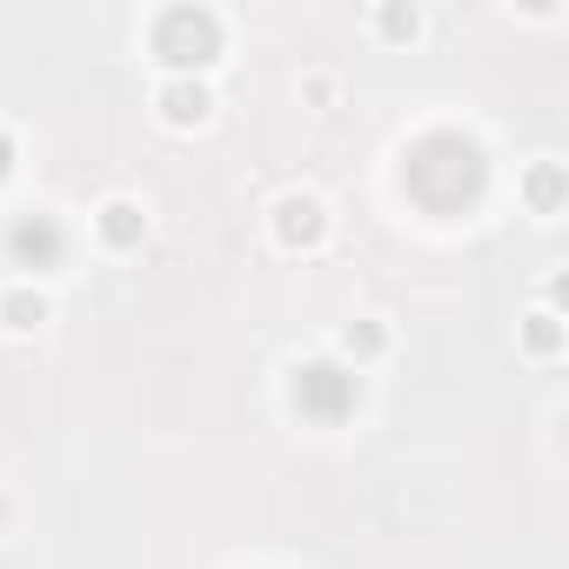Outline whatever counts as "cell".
<instances>
[{"mask_svg": "<svg viewBox=\"0 0 569 569\" xmlns=\"http://www.w3.org/2000/svg\"><path fill=\"white\" fill-rule=\"evenodd\" d=\"M382 28H389V34H416V14H402V8H389V14H382Z\"/></svg>", "mask_w": 569, "mask_h": 569, "instance_id": "7c38bea8", "label": "cell"}, {"mask_svg": "<svg viewBox=\"0 0 569 569\" xmlns=\"http://www.w3.org/2000/svg\"><path fill=\"white\" fill-rule=\"evenodd\" d=\"M529 349H542V356L556 349V316H536V322H529Z\"/></svg>", "mask_w": 569, "mask_h": 569, "instance_id": "30bf717a", "label": "cell"}, {"mask_svg": "<svg viewBox=\"0 0 569 569\" xmlns=\"http://www.w3.org/2000/svg\"><path fill=\"white\" fill-rule=\"evenodd\" d=\"M8 254H14V268H61V254H68V234H61V221L54 214H21L14 228H8Z\"/></svg>", "mask_w": 569, "mask_h": 569, "instance_id": "277c9868", "label": "cell"}, {"mask_svg": "<svg viewBox=\"0 0 569 569\" xmlns=\"http://www.w3.org/2000/svg\"><path fill=\"white\" fill-rule=\"evenodd\" d=\"M161 114H168L174 128L201 121V114H208V88H201V81H168V88H161Z\"/></svg>", "mask_w": 569, "mask_h": 569, "instance_id": "8992f818", "label": "cell"}, {"mask_svg": "<svg viewBox=\"0 0 569 569\" xmlns=\"http://www.w3.org/2000/svg\"><path fill=\"white\" fill-rule=\"evenodd\" d=\"M342 349H349V356H376V349H382V329H369V322H349V329H342Z\"/></svg>", "mask_w": 569, "mask_h": 569, "instance_id": "9c48e42d", "label": "cell"}, {"mask_svg": "<svg viewBox=\"0 0 569 569\" xmlns=\"http://www.w3.org/2000/svg\"><path fill=\"white\" fill-rule=\"evenodd\" d=\"M402 181L429 201V208H456L482 188V154L462 134H422L402 161Z\"/></svg>", "mask_w": 569, "mask_h": 569, "instance_id": "6da1fadb", "label": "cell"}, {"mask_svg": "<svg viewBox=\"0 0 569 569\" xmlns=\"http://www.w3.org/2000/svg\"><path fill=\"white\" fill-rule=\"evenodd\" d=\"M8 168H14V141L0 134V181H8Z\"/></svg>", "mask_w": 569, "mask_h": 569, "instance_id": "4fadbf2b", "label": "cell"}, {"mask_svg": "<svg viewBox=\"0 0 569 569\" xmlns=\"http://www.w3.org/2000/svg\"><path fill=\"white\" fill-rule=\"evenodd\" d=\"M141 228H148V221H141L134 201H108V208H101V241H108V248H134Z\"/></svg>", "mask_w": 569, "mask_h": 569, "instance_id": "52a82bcc", "label": "cell"}, {"mask_svg": "<svg viewBox=\"0 0 569 569\" xmlns=\"http://www.w3.org/2000/svg\"><path fill=\"white\" fill-rule=\"evenodd\" d=\"M0 316H8V329H41V322H48V302L21 289V296H8V302H0Z\"/></svg>", "mask_w": 569, "mask_h": 569, "instance_id": "ba28073f", "label": "cell"}, {"mask_svg": "<svg viewBox=\"0 0 569 569\" xmlns=\"http://www.w3.org/2000/svg\"><path fill=\"white\" fill-rule=\"evenodd\" d=\"M154 54L174 61V68L214 61V54H221V21H214L208 8H168V14L154 21Z\"/></svg>", "mask_w": 569, "mask_h": 569, "instance_id": "3957f363", "label": "cell"}, {"mask_svg": "<svg viewBox=\"0 0 569 569\" xmlns=\"http://www.w3.org/2000/svg\"><path fill=\"white\" fill-rule=\"evenodd\" d=\"M274 234L289 241V248H309V241L322 234V208H316L309 194H289V201L274 208Z\"/></svg>", "mask_w": 569, "mask_h": 569, "instance_id": "5b68a950", "label": "cell"}, {"mask_svg": "<svg viewBox=\"0 0 569 569\" xmlns=\"http://www.w3.org/2000/svg\"><path fill=\"white\" fill-rule=\"evenodd\" d=\"M529 194H536V208H556V168H542V174L529 181Z\"/></svg>", "mask_w": 569, "mask_h": 569, "instance_id": "8fae6325", "label": "cell"}, {"mask_svg": "<svg viewBox=\"0 0 569 569\" xmlns=\"http://www.w3.org/2000/svg\"><path fill=\"white\" fill-rule=\"evenodd\" d=\"M289 396H296V409H302L309 422H342V416H356L362 382H356V369H342V362H302L296 382H289Z\"/></svg>", "mask_w": 569, "mask_h": 569, "instance_id": "7a4b0ae2", "label": "cell"}]
</instances>
